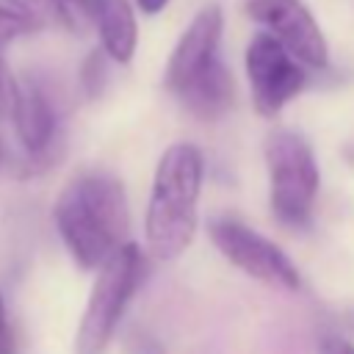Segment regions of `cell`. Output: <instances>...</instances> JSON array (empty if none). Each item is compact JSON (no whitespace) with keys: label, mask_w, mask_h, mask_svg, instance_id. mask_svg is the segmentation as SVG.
<instances>
[{"label":"cell","mask_w":354,"mask_h":354,"mask_svg":"<svg viewBox=\"0 0 354 354\" xmlns=\"http://www.w3.org/2000/svg\"><path fill=\"white\" fill-rule=\"evenodd\" d=\"M17 346H14V335H11V326H8V318H6V304L0 299V354H14Z\"/></svg>","instance_id":"obj_15"},{"label":"cell","mask_w":354,"mask_h":354,"mask_svg":"<svg viewBox=\"0 0 354 354\" xmlns=\"http://www.w3.org/2000/svg\"><path fill=\"white\" fill-rule=\"evenodd\" d=\"M318 354H354V346H351L348 340H343V337L326 335V337H321Z\"/></svg>","instance_id":"obj_14"},{"label":"cell","mask_w":354,"mask_h":354,"mask_svg":"<svg viewBox=\"0 0 354 354\" xmlns=\"http://www.w3.org/2000/svg\"><path fill=\"white\" fill-rule=\"evenodd\" d=\"M47 19H55L72 33H83L91 25V3L88 0H41Z\"/></svg>","instance_id":"obj_12"},{"label":"cell","mask_w":354,"mask_h":354,"mask_svg":"<svg viewBox=\"0 0 354 354\" xmlns=\"http://www.w3.org/2000/svg\"><path fill=\"white\" fill-rule=\"evenodd\" d=\"M105 83H108V55H105V50L100 47V50H91V53L86 55L83 66H80V86H83L86 97L94 100V97L102 94Z\"/></svg>","instance_id":"obj_13"},{"label":"cell","mask_w":354,"mask_h":354,"mask_svg":"<svg viewBox=\"0 0 354 354\" xmlns=\"http://www.w3.org/2000/svg\"><path fill=\"white\" fill-rule=\"evenodd\" d=\"M136 3H138V8H141L144 14H158V11L166 8L169 0H136Z\"/></svg>","instance_id":"obj_17"},{"label":"cell","mask_w":354,"mask_h":354,"mask_svg":"<svg viewBox=\"0 0 354 354\" xmlns=\"http://www.w3.org/2000/svg\"><path fill=\"white\" fill-rule=\"evenodd\" d=\"M8 88H11V75L6 72V64H3V55H0V108L8 102Z\"/></svg>","instance_id":"obj_16"},{"label":"cell","mask_w":354,"mask_h":354,"mask_svg":"<svg viewBox=\"0 0 354 354\" xmlns=\"http://www.w3.org/2000/svg\"><path fill=\"white\" fill-rule=\"evenodd\" d=\"M8 105H11L14 127L25 152L30 158H41L44 152H50L58 136V113L47 91L33 77H22V80L11 77Z\"/></svg>","instance_id":"obj_8"},{"label":"cell","mask_w":354,"mask_h":354,"mask_svg":"<svg viewBox=\"0 0 354 354\" xmlns=\"http://www.w3.org/2000/svg\"><path fill=\"white\" fill-rule=\"evenodd\" d=\"M207 235L216 243V249L249 277L288 290L299 288V271L288 260V254L252 227L235 218H213L207 224Z\"/></svg>","instance_id":"obj_5"},{"label":"cell","mask_w":354,"mask_h":354,"mask_svg":"<svg viewBox=\"0 0 354 354\" xmlns=\"http://www.w3.org/2000/svg\"><path fill=\"white\" fill-rule=\"evenodd\" d=\"M202 152L194 144H171L158 163L147 205V243L155 260L180 257L196 232V199L202 191Z\"/></svg>","instance_id":"obj_2"},{"label":"cell","mask_w":354,"mask_h":354,"mask_svg":"<svg viewBox=\"0 0 354 354\" xmlns=\"http://www.w3.org/2000/svg\"><path fill=\"white\" fill-rule=\"evenodd\" d=\"M141 277H144V257L141 249L130 241H124L100 263L97 282L91 288V296L86 301L77 326L75 354H105Z\"/></svg>","instance_id":"obj_3"},{"label":"cell","mask_w":354,"mask_h":354,"mask_svg":"<svg viewBox=\"0 0 354 354\" xmlns=\"http://www.w3.org/2000/svg\"><path fill=\"white\" fill-rule=\"evenodd\" d=\"M246 14L260 22L271 36L301 64L326 66V39L313 11L301 0H246Z\"/></svg>","instance_id":"obj_7"},{"label":"cell","mask_w":354,"mask_h":354,"mask_svg":"<svg viewBox=\"0 0 354 354\" xmlns=\"http://www.w3.org/2000/svg\"><path fill=\"white\" fill-rule=\"evenodd\" d=\"M266 163L274 216L288 227L307 224L321 183L310 144L293 130H277L266 141Z\"/></svg>","instance_id":"obj_4"},{"label":"cell","mask_w":354,"mask_h":354,"mask_svg":"<svg viewBox=\"0 0 354 354\" xmlns=\"http://www.w3.org/2000/svg\"><path fill=\"white\" fill-rule=\"evenodd\" d=\"M221 28H224V17H221L218 6H205L191 19V25L183 30V36L166 64V88L169 91L177 94L207 61L216 58Z\"/></svg>","instance_id":"obj_9"},{"label":"cell","mask_w":354,"mask_h":354,"mask_svg":"<svg viewBox=\"0 0 354 354\" xmlns=\"http://www.w3.org/2000/svg\"><path fill=\"white\" fill-rule=\"evenodd\" d=\"M91 25L100 33L102 50L116 64H130L138 44V25L130 0H88Z\"/></svg>","instance_id":"obj_11"},{"label":"cell","mask_w":354,"mask_h":354,"mask_svg":"<svg viewBox=\"0 0 354 354\" xmlns=\"http://www.w3.org/2000/svg\"><path fill=\"white\" fill-rule=\"evenodd\" d=\"M53 218L64 246L80 268H100V263L124 243L127 199L113 174H77L58 196Z\"/></svg>","instance_id":"obj_1"},{"label":"cell","mask_w":354,"mask_h":354,"mask_svg":"<svg viewBox=\"0 0 354 354\" xmlns=\"http://www.w3.org/2000/svg\"><path fill=\"white\" fill-rule=\"evenodd\" d=\"M177 97L183 100V105L196 119L213 122V119H221L232 108V102H235V80H232L227 64L213 58L177 91Z\"/></svg>","instance_id":"obj_10"},{"label":"cell","mask_w":354,"mask_h":354,"mask_svg":"<svg viewBox=\"0 0 354 354\" xmlns=\"http://www.w3.org/2000/svg\"><path fill=\"white\" fill-rule=\"evenodd\" d=\"M0 155H3V144H0Z\"/></svg>","instance_id":"obj_18"},{"label":"cell","mask_w":354,"mask_h":354,"mask_svg":"<svg viewBox=\"0 0 354 354\" xmlns=\"http://www.w3.org/2000/svg\"><path fill=\"white\" fill-rule=\"evenodd\" d=\"M246 75L252 86V102L260 116H277L304 88L307 80L299 61L271 33H257L249 41Z\"/></svg>","instance_id":"obj_6"}]
</instances>
